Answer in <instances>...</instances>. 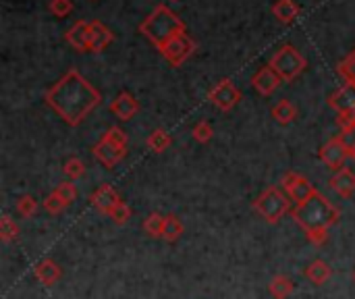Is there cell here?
I'll return each mask as SVG.
<instances>
[{
    "label": "cell",
    "mask_w": 355,
    "mask_h": 299,
    "mask_svg": "<svg viewBox=\"0 0 355 299\" xmlns=\"http://www.w3.org/2000/svg\"><path fill=\"white\" fill-rule=\"evenodd\" d=\"M100 102V92L77 69L67 71V75L46 92V104L71 127L81 125Z\"/></svg>",
    "instance_id": "6da1fadb"
},
{
    "label": "cell",
    "mask_w": 355,
    "mask_h": 299,
    "mask_svg": "<svg viewBox=\"0 0 355 299\" xmlns=\"http://www.w3.org/2000/svg\"><path fill=\"white\" fill-rule=\"evenodd\" d=\"M291 216L306 233H310L316 229H331L339 221V208L316 189L306 202L291 210Z\"/></svg>",
    "instance_id": "7a4b0ae2"
},
{
    "label": "cell",
    "mask_w": 355,
    "mask_h": 299,
    "mask_svg": "<svg viewBox=\"0 0 355 299\" xmlns=\"http://www.w3.org/2000/svg\"><path fill=\"white\" fill-rule=\"evenodd\" d=\"M139 31L158 48L162 50L173 37L185 33V23L171 10L166 4H156L154 10L139 23Z\"/></svg>",
    "instance_id": "3957f363"
},
{
    "label": "cell",
    "mask_w": 355,
    "mask_h": 299,
    "mask_svg": "<svg viewBox=\"0 0 355 299\" xmlns=\"http://www.w3.org/2000/svg\"><path fill=\"white\" fill-rule=\"evenodd\" d=\"M268 65L277 71V75L283 81H293V79H297L306 71L308 60H306V56L293 44H285V46H281L272 54Z\"/></svg>",
    "instance_id": "277c9868"
},
{
    "label": "cell",
    "mask_w": 355,
    "mask_h": 299,
    "mask_svg": "<svg viewBox=\"0 0 355 299\" xmlns=\"http://www.w3.org/2000/svg\"><path fill=\"white\" fill-rule=\"evenodd\" d=\"M254 208L258 210V214L270 223L277 225L291 208V198L287 196V191L279 189V187H268L266 191L260 194V198L254 202Z\"/></svg>",
    "instance_id": "5b68a950"
},
{
    "label": "cell",
    "mask_w": 355,
    "mask_h": 299,
    "mask_svg": "<svg viewBox=\"0 0 355 299\" xmlns=\"http://www.w3.org/2000/svg\"><path fill=\"white\" fill-rule=\"evenodd\" d=\"M160 52L173 67H181L196 52V42L187 33H181V35L173 37Z\"/></svg>",
    "instance_id": "8992f818"
},
{
    "label": "cell",
    "mask_w": 355,
    "mask_h": 299,
    "mask_svg": "<svg viewBox=\"0 0 355 299\" xmlns=\"http://www.w3.org/2000/svg\"><path fill=\"white\" fill-rule=\"evenodd\" d=\"M208 98H210V102H212L214 106H218L220 110L227 112V110H231V108H235V106L239 104L241 92H239V87H237L231 79H223V81H218V83L210 89Z\"/></svg>",
    "instance_id": "52a82bcc"
},
{
    "label": "cell",
    "mask_w": 355,
    "mask_h": 299,
    "mask_svg": "<svg viewBox=\"0 0 355 299\" xmlns=\"http://www.w3.org/2000/svg\"><path fill=\"white\" fill-rule=\"evenodd\" d=\"M352 154H349V148H347V144L343 142V137L339 135V137H333L331 142H327L324 146H322V150H320V160L329 166V169H333V171H341L343 166H345V160L349 158Z\"/></svg>",
    "instance_id": "ba28073f"
},
{
    "label": "cell",
    "mask_w": 355,
    "mask_h": 299,
    "mask_svg": "<svg viewBox=\"0 0 355 299\" xmlns=\"http://www.w3.org/2000/svg\"><path fill=\"white\" fill-rule=\"evenodd\" d=\"M281 183H283V189L287 191V196L291 198V202H295V206L306 202L316 191V187L308 181V177H304L300 173H287Z\"/></svg>",
    "instance_id": "9c48e42d"
},
{
    "label": "cell",
    "mask_w": 355,
    "mask_h": 299,
    "mask_svg": "<svg viewBox=\"0 0 355 299\" xmlns=\"http://www.w3.org/2000/svg\"><path fill=\"white\" fill-rule=\"evenodd\" d=\"M89 202H92V206H94L98 212L110 214V212L121 204V198H119V194H116V189H114L112 185H102L100 189H96V191L92 194Z\"/></svg>",
    "instance_id": "30bf717a"
},
{
    "label": "cell",
    "mask_w": 355,
    "mask_h": 299,
    "mask_svg": "<svg viewBox=\"0 0 355 299\" xmlns=\"http://www.w3.org/2000/svg\"><path fill=\"white\" fill-rule=\"evenodd\" d=\"M281 77L277 75V71L268 65V67H262L256 75H254V79H252V85L256 87V92L258 94H262V96H270V94H275L277 92V87L281 85Z\"/></svg>",
    "instance_id": "8fae6325"
},
{
    "label": "cell",
    "mask_w": 355,
    "mask_h": 299,
    "mask_svg": "<svg viewBox=\"0 0 355 299\" xmlns=\"http://www.w3.org/2000/svg\"><path fill=\"white\" fill-rule=\"evenodd\" d=\"M125 154H127V148H116V146L108 144L106 139H102V142L96 144V148H94V158H96L100 164H104L106 169L116 166V164L125 158Z\"/></svg>",
    "instance_id": "7c38bea8"
},
{
    "label": "cell",
    "mask_w": 355,
    "mask_h": 299,
    "mask_svg": "<svg viewBox=\"0 0 355 299\" xmlns=\"http://www.w3.org/2000/svg\"><path fill=\"white\" fill-rule=\"evenodd\" d=\"M110 112L116 114L121 121H129L131 117H135L139 112V102L137 98H133L129 92H121L112 102H110Z\"/></svg>",
    "instance_id": "4fadbf2b"
},
{
    "label": "cell",
    "mask_w": 355,
    "mask_h": 299,
    "mask_svg": "<svg viewBox=\"0 0 355 299\" xmlns=\"http://www.w3.org/2000/svg\"><path fill=\"white\" fill-rule=\"evenodd\" d=\"M329 106H331V108H335L337 112H354L355 110L354 83H345L343 87H339V89L329 98Z\"/></svg>",
    "instance_id": "5bb4252c"
},
{
    "label": "cell",
    "mask_w": 355,
    "mask_h": 299,
    "mask_svg": "<svg viewBox=\"0 0 355 299\" xmlns=\"http://www.w3.org/2000/svg\"><path fill=\"white\" fill-rule=\"evenodd\" d=\"M329 185H331V189H335L339 196L349 198V196H354L355 194V173L352 169H345V166H343L341 171H337V173L331 177Z\"/></svg>",
    "instance_id": "9a60e30c"
},
{
    "label": "cell",
    "mask_w": 355,
    "mask_h": 299,
    "mask_svg": "<svg viewBox=\"0 0 355 299\" xmlns=\"http://www.w3.org/2000/svg\"><path fill=\"white\" fill-rule=\"evenodd\" d=\"M112 31L100 23V21H89V52H100L112 42Z\"/></svg>",
    "instance_id": "2e32d148"
},
{
    "label": "cell",
    "mask_w": 355,
    "mask_h": 299,
    "mask_svg": "<svg viewBox=\"0 0 355 299\" xmlns=\"http://www.w3.org/2000/svg\"><path fill=\"white\" fill-rule=\"evenodd\" d=\"M67 42L75 48V50H79V52H83V50H89V23L87 21H77V23H73V27L67 31Z\"/></svg>",
    "instance_id": "e0dca14e"
},
{
    "label": "cell",
    "mask_w": 355,
    "mask_h": 299,
    "mask_svg": "<svg viewBox=\"0 0 355 299\" xmlns=\"http://www.w3.org/2000/svg\"><path fill=\"white\" fill-rule=\"evenodd\" d=\"M33 273H35V277L44 283V285H54L58 279H60V266L54 262V260H50V258H46V260H42V262H37L35 264V268H33Z\"/></svg>",
    "instance_id": "ac0fdd59"
},
{
    "label": "cell",
    "mask_w": 355,
    "mask_h": 299,
    "mask_svg": "<svg viewBox=\"0 0 355 299\" xmlns=\"http://www.w3.org/2000/svg\"><path fill=\"white\" fill-rule=\"evenodd\" d=\"M302 8L293 2V0H277L272 4V15L281 21V23H293L300 17Z\"/></svg>",
    "instance_id": "d6986e66"
},
{
    "label": "cell",
    "mask_w": 355,
    "mask_h": 299,
    "mask_svg": "<svg viewBox=\"0 0 355 299\" xmlns=\"http://www.w3.org/2000/svg\"><path fill=\"white\" fill-rule=\"evenodd\" d=\"M331 275H333V271H331V266L324 260H316V262H312L306 268V277L314 285H324L331 279Z\"/></svg>",
    "instance_id": "ffe728a7"
},
{
    "label": "cell",
    "mask_w": 355,
    "mask_h": 299,
    "mask_svg": "<svg viewBox=\"0 0 355 299\" xmlns=\"http://www.w3.org/2000/svg\"><path fill=\"white\" fill-rule=\"evenodd\" d=\"M272 117H275V121H277V123H281V125H289V123H293V121H295V117H297V108H295V104H293L291 100H281V102L272 108Z\"/></svg>",
    "instance_id": "44dd1931"
},
{
    "label": "cell",
    "mask_w": 355,
    "mask_h": 299,
    "mask_svg": "<svg viewBox=\"0 0 355 299\" xmlns=\"http://www.w3.org/2000/svg\"><path fill=\"white\" fill-rule=\"evenodd\" d=\"M146 144H148V148H150L152 152L160 154V152H164V150H168V148H171L173 137H171L164 129H154V131L148 135Z\"/></svg>",
    "instance_id": "7402d4cb"
},
{
    "label": "cell",
    "mask_w": 355,
    "mask_h": 299,
    "mask_svg": "<svg viewBox=\"0 0 355 299\" xmlns=\"http://www.w3.org/2000/svg\"><path fill=\"white\" fill-rule=\"evenodd\" d=\"M164 225H166V216L154 212V214H150V216L144 221V231H146L148 237L162 239V235H164Z\"/></svg>",
    "instance_id": "603a6c76"
},
{
    "label": "cell",
    "mask_w": 355,
    "mask_h": 299,
    "mask_svg": "<svg viewBox=\"0 0 355 299\" xmlns=\"http://www.w3.org/2000/svg\"><path fill=\"white\" fill-rule=\"evenodd\" d=\"M268 289H270V293L275 296V299H287L293 293L295 285H293V281H291L289 277L279 275V277H275V279L270 281Z\"/></svg>",
    "instance_id": "cb8c5ba5"
},
{
    "label": "cell",
    "mask_w": 355,
    "mask_h": 299,
    "mask_svg": "<svg viewBox=\"0 0 355 299\" xmlns=\"http://www.w3.org/2000/svg\"><path fill=\"white\" fill-rule=\"evenodd\" d=\"M181 235H183V225H181V221H179L177 216L168 214V216H166V225H164V235H162V239H166V241H177Z\"/></svg>",
    "instance_id": "d4e9b609"
},
{
    "label": "cell",
    "mask_w": 355,
    "mask_h": 299,
    "mask_svg": "<svg viewBox=\"0 0 355 299\" xmlns=\"http://www.w3.org/2000/svg\"><path fill=\"white\" fill-rule=\"evenodd\" d=\"M0 237H2L4 244H10V241H15L19 237V227L10 216H2V221H0Z\"/></svg>",
    "instance_id": "484cf974"
},
{
    "label": "cell",
    "mask_w": 355,
    "mask_h": 299,
    "mask_svg": "<svg viewBox=\"0 0 355 299\" xmlns=\"http://www.w3.org/2000/svg\"><path fill=\"white\" fill-rule=\"evenodd\" d=\"M62 171H64V175H67L69 179H81V177L85 175V164H83L77 156H73V158H69V160L64 162Z\"/></svg>",
    "instance_id": "4316f807"
},
{
    "label": "cell",
    "mask_w": 355,
    "mask_h": 299,
    "mask_svg": "<svg viewBox=\"0 0 355 299\" xmlns=\"http://www.w3.org/2000/svg\"><path fill=\"white\" fill-rule=\"evenodd\" d=\"M17 212L25 219H31L37 212V202L31 196H21L17 202Z\"/></svg>",
    "instance_id": "83f0119b"
},
{
    "label": "cell",
    "mask_w": 355,
    "mask_h": 299,
    "mask_svg": "<svg viewBox=\"0 0 355 299\" xmlns=\"http://www.w3.org/2000/svg\"><path fill=\"white\" fill-rule=\"evenodd\" d=\"M214 135V129L208 121H200L196 127H193V139L200 142V144H208Z\"/></svg>",
    "instance_id": "f1b7e54d"
},
{
    "label": "cell",
    "mask_w": 355,
    "mask_h": 299,
    "mask_svg": "<svg viewBox=\"0 0 355 299\" xmlns=\"http://www.w3.org/2000/svg\"><path fill=\"white\" fill-rule=\"evenodd\" d=\"M64 208H67V202H64L56 191H52V194L44 200V210L50 212V214H60Z\"/></svg>",
    "instance_id": "f546056e"
},
{
    "label": "cell",
    "mask_w": 355,
    "mask_h": 299,
    "mask_svg": "<svg viewBox=\"0 0 355 299\" xmlns=\"http://www.w3.org/2000/svg\"><path fill=\"white\" fill-rule=\"evenodd\" d=\"M339 73L341 77L347 81V83H354L355 85V50L339 65Z\"/></svg>",
    "instance_id": "4dcf8cb0"
},
{
    "label": "cell",
    "mask_w": 355,
    "mask_h": 299,
    "mask_svg": "<svg viewBox=\"0 0 355 299\" xmlns=\"http://www.w3.org/2000/svg\"><path fill=\"white\" fill-rule=\"evenodd\" d=\"M102 139H106L108 144H112V146H116V148H127V135H125V131L119 129V127H110Z\"/></svg>",
    "instance_id": "1f68e13d"
},
{
    "label": "cell",
    "mask_w": 355,
    "mask_h": 299,
    "mask_svg": "<svg viewBox=\"0 0 355 299\" xmlns=\"http://www.w3.org/2000/svg\"><path fill=\"white\" fill-rule=\"evenodd\" d=\"M54 191H56V194L67 202V206H69V204H73V202L77 200V187H75V183H71V181L60 183Z\"/></svg>",
    "instance_id": "d6a6232c"
},
{
    "label": "cell",
    "mask_w": 355,
    "mask_h": 299,
    "mask_svg": "<svg viewBox=\"0 0 355 299\" xmlns=\"http://www.w3.org/2000/svg\"><path fill=\"white\" fill-rule=\"evenodd\" d=\"M73 10V2L71 0H50V12L58 19L69 17Z\"/></svg>",
    "instance_id": "836d02e7"
},
{
    "label": "cell",
    "mask_w": 355,
    "mask_h": 299,
    "mask_svg": "<svg viewBox=\"0 0 355 299\" xmlns=\"http://www.w3.org/2000/svg\"><path fill=\"white\" fill-rule=\"evenodd\" d=\"M108 216H110L116 225H125V223L131 219V208H129L125 202H121V204H119L110 214H108Z\"/></svg>",
    "instance_id": "e575fe53"
},
{
    "label": "cell",
    "mask_w": 355,
    "mask_h": 299,
    "mask_svg": "<svg viewBox=\"0 0 355 299\" xmlns=\"http://www.w3.org/2000/svg\"><path fill=\"white\" fill-rule=\"evenodd\" d=\"M306 235H308L310 244L322 246V244H327V239H329V229H316V231H310V233H306Z\"/></svg>",
    "instance_id": "d590c367"
},
{
    "label": "cell",
    "mask_w": 355,
    "mask_h": 299,
    "mask_svg": "<svg viewBox=\"0 0 355 299\" xmlns=\"http://www.w3.org/2000/svg\"><path fill=\"white\" fill-rule=\"evenodd\" d=\"M337 123H339L341 131H347V129H352V127L355 125V110L354 112H339V119H337Z\"/></svg>",
    "instance_id": "8d00e7d4"
},
{
    "label": "cell",
    "mask_w": 355,
    "mask_h": 299,
    "mask_svg": "<svg viewBox=\"0 0 355 299\" xmlns=\"http://www.w3.org/2000/svg\"><path fill=\"white\" fill-rule=\"evenodd\" d=\"M341 137H343V142L347 144V148H349V154L355 158V125L352 129H347V131H343L341 133Z\"/></svg>",
    "instance_id": "74e56055"
},
{
    "label": "cell",
    "mask_w": 355,
    "mask_h": 299,
    "mask_svg": "<svg viewBox=\"0 0 355 299\" xmlns=\"http://www.w3.org/2000/svg\"><path fill=\"white\" fill-rule=\"evenodd\" d=\"M354 281H355V273H354Z\"/></svg>",
    "instance_id": "f35d334b"
}]
</instances>
